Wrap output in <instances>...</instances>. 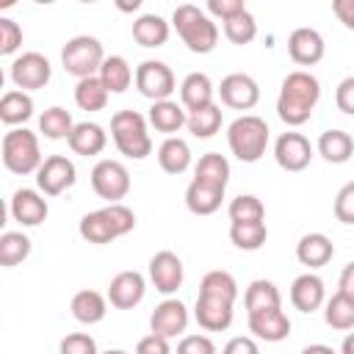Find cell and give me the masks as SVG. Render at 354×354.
<instances>
[{"instance_id": "cell-1", "label": "cell", "mask_w": 354, "mask_h": 354, "mask_svg": "<svg viewBox=\"0 0 354 354\" xmlns=\"http://www.w3.org/2000/svg\"><path fill=\"white\" fill-rule=\"evenodd\" d=\"M318 100H321L318 77L310 75L307 69H296V72H288L279 86L277 113L288 127H301L304 122H310Z\"/></svg>"}, {"instance_id": "cell-2", "label": "cell", "mask_w": 354, "mask_h": 354, "mask_svg": "<svg viewBox=\"0 0 354 354\" xmlns=\"http://www.w3.org/2000/svg\"><path fill=\"white\" fill-rule=\"evenodd\" d=\"M133 230H136V213L122 202L91 210L77 224L80 238L88 243H111V241H116Z\"/></svg>"}, {"instance_id": "cell-3", "label": "cell", "mask_w": 354, "mask_h": 354, "mask_svg": "<svg viewBox=\"0 0 354 354\" xmlns=\"http://www.w3.org/2000/svg\"><path fill=\"white\" fill-rule=\"evenodd\" d=\"M171 25H174L177 36L183 39V44L196 55L213 53L218 44V25L199 6H191V3L177 6L171 14Z\"/></svg>"}, {"instance_id": "cell-4", "label": "cell", "mask_w": 354, "mask_h": 354, "mask_svg": "<svg viewBox=\"0 0 354 354\" xmlns=\"http://www.w3.org/2000/svg\"><path fill=\"white\" fill-rule=\"evenodd\" d=\"M111 138L116 144V149L124 158L133 160H144L152 152V138H149V122L144 113L138 111H116L111 116Z\"/></svg>"}, {"instance_id": "cell-5", "label": "cell", "mask_w": 354, "mask_h": 354, "mask_svg": "<svg viewBox=\"0 0 354 354\" xmlns=\"http://www.w3.org/2000/svg\"><path fill=\"white\" fill-rule=\"evenodd\" d=\"M268 124L263 116L254 113H243L238 116L230 127H227V144L230 152L241 160V163H257L266 149H268Z\"/></svg>"}, {"instance_id": "cell-6", "label": "cell", "mask_w": 354, "mask_h": 354, "mask_svg": "<svg viewBox=\"0 0 354 354\" xmlns=\"http://www.w3.org/2000/svg\"><path fill=\"white\" fill-rule=\"evenodd\" d=\"M44 163L39 149V136L28 127H14L3 136V166L14 174H36Z\"/></svg>"}, {"instance_id": "cell-7", "label": "cell", "mask_w": 354, "mask_h": 354, "mask_svg": "<svg viewBox=\"0 0 354 354\" xmlns=\"http://www.w3.org/2000/svg\"><path fill=\"white\" fill-rule=\"evenodd\" d=\"M105 50H102V41L94 39V36H72L64 50H61V64L69 75H75L77 80L83 77H94L100 75L102 64H105Z\"/></svg>"}, {"instance_id": "cell-8", "label": "cell", "mask_w": 354, "mask_h": 354, "mask_svg": "<svg viewBox=\"0 0 354 354\" xmlns=\"http://www.w3.org/2000/svg\"><path fill=\"white\" fill-rule=\"evenodd\" d=\"M88 177H91L94 194L100 199H105L108 205H116L130 194V171H127V166L122 160L102 158V160L94 163Z\"/></svg>"}, {"instance_id": "cell-9", "label": "cell", "mask_w": 354, "mask_h": 354, "mask_svg": "<svg viewBox=\"0 0 354 354\" xmlns=\"http://www.w3.org/2000/svg\"><path fill=\"white\" fill-rule=\"evenodd\" d=\"M136 88L149 102H160V100H171V94L177 91V80L169 64L149 58L136 66Z\"/></svg>"}, {"instance_id": "cell-10", "label": "cell", "mask_w": 354, "mask_h": 354, "mask_svg": "<svg viewBox=\"0 0 354 354\" xmlns=\"http://www.w3.org/2000/svg\"><path fill=\"white\" fill-rule=\"evenodd\" d=\"M8 75H11V83L19 91H36V88H44L50 83L53 66L41 53L30 50V53H22L19 58H14Z\"/></svg>"}, {"instance_id": "cell-11", "label": "cell", "mask_w": 354, "mask_h": 354, "mask_svg": "<svg viewBox=\"0 0 354 354\" xmlns=\"http://www.w3.org/2000/svg\"><path fill=\"white\" fill-rule=\"evenodd\" d=\"M77 180V169L66 155H50L36 171V185L44 196H61Z\"/></svg>"}, {"instance_id": "cell-12", "label": "cell", "mask_w": 354, "mask_h": 354, "mask_svg": "<svg viewBox=\"0 0 354 354\" xmlns=\"http://www.w3.org/2000/svg\"><path fill=\"white\" fill-rule=\"evenodd\" d=\"M218 97H221V105L232 108V111H252L257 102H260V86L252 75H243V72H232L227 77H221L218 83Z\"/></svg>"}, {"instance_id": "cell-13", "label": "cell", "mask_w": 354, "mask_h": 354, "mask_svg": "<svg viewBox=\"0 0 354 354\" xmlns=\"http://www.w3.org/2000/svg\"><path fill=\"white\" fill-rule=\"evenodd\" d=\"M274 160L285 171H304L313 160V144L307 136L288 130L274 141Z\"/></svg>"}, {"instance_id": "cell-14", "label": "cell", "mask_w": 354, "mask_h": 354, "mask_svg": "<svg viewBox=\"0 0 354 354\" xmlns=\"http://www.w3.org/2000/svg\"><path fill=\"white\" fill-rule=\"evenodd\" d=\"M149 279L155 285V290H160L163 296H171L180 290L183 279H185V268H183V260L163 249V252H155L152 260H149Z\"/></svg>"}, {"instance_id": "cell-15", "label": "cell", "mask_w": 354, "mask_h": 354, "mask_svg": "<svg viewBox=\"0 0 354 354\" xmlns=\"http://www.w3.org/2000/svg\"><path fill=\"white\" fill-rule=\"evenodd\" d=\"M8 213H11V218H14L17 224H22V227H39V224L47 218L50 205H47V199H44L41 191L19 188V191H14V196H11V202H8Z\"/></svg>"}, {"instance_id": "cell-16", "label": "cell", "mask_w": 354, "mask_h": 354, "mask_svg": "<svg viewBox=\"0 0 354 354\" xmlns=\"http://www.w3.org/2000/svg\"><path fill=\"white\" fill-rule=\"evenodd\" d=\"M144 293H147V279L138 271H119L108 285V301L116 310H133L136 304L144 301Z\"/></svg>"}, {"instance_id": "cell-17", "label": "cell", "mask_w": 354, "mask_h": 354, "mask_svg": "<svg viewBox=\"0 0 354 354\" xmlns=\"http://www.w3.org/2000/svg\"><path fill=\"white\" fill-rule=\"evenodd\" d=\"M326 53L324 36L315 28H296L288 36V55L299 66H315Z\"/></svg>"}, {"instance_id": "cell-18", "label": "cell", "mask_w": 354, "mask_h": 354, "mask_svg": "<svg viewBox=\"0 0 354 354\" xmlns=\"http://www.w3.org/2000/svg\"><path fill=\"white\" fill-rule=\"evenodd\" d=\"M232 315H235V304L232 301H224V299H216V296H202V293L196 296L194 318H196V324L205 332H224V329H230Z\"/></svg>"}, {"instance_id": "cell-19", "label": "cell", "mask_w": 354, "mask_h": 354, "mask_svg": "<svg viewBox=\"0 0 354 354\" xmlns=\"http://www.w3.org/2000/svg\"><path fill=\"white\" fill-rule=\"evenodd\" d=\"M185 326H188V310H185V304L180 299H163L149 315V329L155 335L169 337V340L183 335Z\"/></svg>"}, {"instance_id": "cell-20", "label": "cell", "mask_w": 354, "mask_h": 354, "mask_svg": "<svg viewBox=\"0 0 354 354\" xmlns=\"http://www.w3.org/2000/svg\"><path fill=\"white\" fill-rule=\"evenodd\" d=\"M290 304L299 310V313H315L326 304V285L318 274L307 271V274H299L290 285Z\"/></svg>"}, {"instance_id": "cell-21", "label": "cell", "mask_w": 354, "mask_h": 354, "mask_svg": "<svg viewBox=\"0 0 354 354\" xmlns=\"http://www.w3.org/2000/svg\"><path fill=\"white\" fill-rule=\"evenodd\" d=\"M249 332L254 335V340H266V343H279L290 335V318L285 315L282 307L274 310H260V313H249Z\"/></svg>"}, {"instance_id": "cell-22", "label": "cell", "mask_w": 354, "mask_h": 354, "mask_svg": "<svg viewBox=\"0 0 354 354\" xmlns=\"http://www.w3.org/2000/svg\"><path fill=\"white\" fill-rule=\"evenodd\" d=\"M213 94H216V86H213V80L205 72H191L180 83V105L188 113L213 105Z\"/></svg>"}, {"instance_id": "cell-23", "label": "cell", "mask_w": 354, "mask_h": 354, "mask_svg": "<svg viewBox=\"0 0 354 354\" xmlns=\"http://www.w3.org/2000/svg\"><path fill=\"white\" fill-rule=\"evenodd\" d=\"M332 257H335V243H332V238L324 235V232H307V235H301L299 243H296V260H299L301 266H307L310 271L326 266Z\"/></svg>"}, {"instance_id": "cell-24", "label": "cell", "mask_w": 354, "mask_h": 354, "mask_svg": "<svg viewBox=\"0 0 354 354\" xmlns=\"http://www.w3.org/2000/svg\"><path fill=\"white\" fill-rule=\"evenodd\" d=\"M66 144H69V149H72L75 155L94 158V155H100V152L108 147V133H105V127L97 124V122H77Z\"/></svg>"}, {"instance_id": "cell-25", "label": "cell", "mask_w": 354, "mask_h": 354, "mask_svg": "<svg viewBox=\"0 0 354 354\" xmlns=\"http://www.w3.org/2000/svg\"><path fill=\"white\" fill-rule=\"evenodd\" d=\"M147 122H149L158 133H166V138H169V136H174L180 127L188 124V111H185L180 102H174V100H160V102H152V105H149Z\"/></svg>"}, {"instance_id": "cell-26", "label": "cell", "mask_w": 354, "mask_h": 354, "mask_svg": "<svg viewBox=\"0 0 354 354\" xmlns=\"http://www.w3.org/2000/svg\"><path fill=\"white\" fill-rule=\"evenodd\" d=\"M69 310H72V318H75L77 324H86V326L100 324V321L105 318V313H108V296H102L100 290L83 288V290H77V293L72 296Z\"/></svg>"}, {"instance_id": "cell-27", "label": "cell", "mask_w": 354, "mask_h": 354, "mask_svg": "<svg viewBox=\"0 0 354 354\" xmlns=\"http://www.w3.org/2000/svg\"><path fill=\"white\" fill-rule=\"evenodd\" d=\"M194 180L196 183H205L210 188H221L227 191V183H230V160L218 152H205L196 166H194Z\"/></svg>"}, {"instance_id": "cell-28", "label": "cell", "mask_w": 354, "mask_h": 354, "mask_svg": "<svg viewBox=\"0 0 354 354\" xmlns=\"http://www.w3.org/2000/svg\"><path fill=\"white\" fill-rule=\"evenodd\" d=\"M315 149H318V155H321L326 163H346V160H351V155H354V138H351L346 130L332 127V130H324V133L318 136Z\"/></svg>"}, {"instance_id": "cell-29", "label": "cell", "mask_w": 354, "mask_h": 354, "mask_svg": "<svg viewBox=\"0 0 354 354\" xmlns=\"http://www.w3.org/2000/svg\"><path fill=\"white\" fill-rule=\"evenodd\" d=\"M133 39L147 50L163 47L169 41V22L160 14H141L133 19Z\"/></svg>"}, {"instance_id": "cell-30", "label": "cell", "mask_w": 354, "mask_h": 354, "mask_svg": "<svg viewBox=\"0 0 354 354\" xmlns=\"http://www.w3.org/2000/svg\"><path fill=\"white\" fill-rule=\"evenodd\" d=\"M30 116H33V97H30L28 91L8 88V91L0 97V119H3V124H8L11 130H14L17 124H25Z\"/></svg>"}, {"instance_id": "cell-31", "label": "cell", "mask_w": 354, "mask_h": 354, "mask_svg": "<svg viewBox=\"0 0 354 354\" xmlns=\"http://www.w3.org/2000/svg\"><path fill=\"white\" fill-rule=\"evenodd\" d=\"M243 307H246V315L282 307V293L271 279H252L243 290Z\"/></svg>"}, {"instance_id": "cell-32", "label": "cell", "mask_w": 354, "mask_h": 354, "mask_svg": "<svg viewBox=\"0 0 354 354\" xmlns=\"http://www.w3.org/2000/svg\"><path fill=\"white\" fill-rule=\"evenodd\" d=\"M158 163L166 174H183L191 166V147L180 136H169L158 147Z\"/></svg>"}, {"instance_id": "cell-33", "label": "cell", "mask_w": 354, "mask_h": 354, "mask_svg": "<svg viewBox=\"0 0 354 354\" xmlns=\"http://www.w3.org/2000/svg\"><path fill=\"white\" fill-rule=\"evenodd\" d=\"M221 199H224L221 188H210V185L196 183V180H191L185 188V207L194 216H213L221 207Z\"/></svg>"}, {"instance_id": "cell-34", "label": "cell", "mask_w": 354, "mask_h": 354, "mask_svg": "<svg viewBox=\"0 0 354 354\" xmlns=\"http://www.w3.org/2000/svg\"><path fill=\"white\" fill-rule=\"evenodd\" d=\"M97 77L102 80V86H105L111 94H122V91H127L130 83L136 80V72H133V66L127 64V58H122V55H108Z\"/></svg>"}, {"instance_id": "cell-35", "label": "cell", "mask_w": 354, "mask_h": 354, "mask_svg": "<svg viewBox=\"0 0 354 354\" xmlns=\"http://www.w3.org/2000/svg\"><path fill=\"white\" fill-rule=\"evenodd\" d=\"M72 130H75L72 113H69L66 108H61V105H53V108H47V111L39 116V133H41L44 138H50V141H64V138L69 141Z\"/></svg>"}, {"instance_id": "cell-36", "label": "cell", "mask_w": 354, "mask_h": 354, "mask_svg": "<svg viewBox=\"0 0 354 354\" xmlns=\"http://www.w3.org/2000/svg\"><path fill=\"white\" fill-rule=\"evenodd\" d=\"M108 97H111V91L102 86V80L97 75L94 77H83L75 86V105L80 111H88V113L102 111L108 105Z\"/></svg>"}, {"instance_id": "cell-37", "label": "cell", "mask_w": 354, "mask_h": 354, "mask_svg": "<svg viewBox=\"0 0 354 354\" xmlns=\"http://www.w3.org/2000/svg\"><path fill=\"white\" fill-rule=\"evenodd\" d=\"M324 321L337 329V332H348L354 329V299L346 296V293H335L332 299H326L324 304Z\"/></svg>"}, {"instance_id": "cell-38", "label": "cell", "mask_w": 354, "mask_h": 354, "mask_svg": "<svg viewBox=\"0 0 354 354\" xmlns=\"http://www.w3.org/2000/svg\"><path fill=\"white\" fill-rule=\"evenodd\" d=\"M199 293L202 296H216V299H224V301H232L235 304V299H238V282H235V277L230 271L216 268V271H207L202 277Z\"/></svg>"}, {"instance_id": "cell-39", "label": "cell", "mask_w": 354, "mask_h": 354, "mask_svg": "<svg viewBox=\"0 0 354 354\" xmlns=\"http://www.w3.org/2000/svg\"><path fill=\"white\" fill-rule=\"evenodd\" d=\"M268 238L266 221H246V224H230V241L243 252H257Z\"/></svg>"}, {"instance_id": "cell-40", "label": "cell", "mask_w": 354, "mask_h": 354, "mask_svg": "<svg viewBox=\"0 0 354 354\" xmlns=\"http://www.w3.org/2000/svg\"><path fill=\"white\" fill-rule=\"evenodd\" d=\"M30 254V238L22 232H3L0 235V266L14 268Z\"/></svg>"}, {"instance_id": "cell-41", "label": "cell", "mask_w": 354, "mask_h": 354, "mask_svg": "<svg viewBox=\"0 0 354 354\" xmlns=\"http://www.w3.org/2000/svg\"><path fill=\"white\" fill-rule=\"evenodd\" d=\"M185 127L191 130L194 138H213L221 130V108L213 102V105H207L202 111L188 113V124Z\"/></svg>"}, {"instance_id": "cell-42", "label": "cell", "mask_w": 354, "mask_h": 354, "mask_svg": "<svg viewBox=\"0 0 354 354\" xmlns=\"http://www.w3.org/2000/svg\"><path fill=\"white\" fill-rule=\"evenodd\" d=\"M230 224H246V221H263L266 218V205L254 194H238L230 207Z\"/></svg>"}, {"instance_id": "cell-43", "label": "cell", "mask_w": 354, "mask_h": 354, "mask_svg": "<svg viewBox=\"0 0 354 354\" xmlns=\"http://www.w3.org/2000/svg\"><path fill=\"white\" fill-rule=\"evenodd\" d=\"M224 36H227L232 44H238V47L254 41V36H257V22H254L252 11L243 8L241 14H235L232 19H227V22H224Z\"/></svg>"}, {"instance_id": "cell-44", "label": "cell", "mask_w": 354, "mask_h": 354, "mask_svg": "<svg viewBox=\"0 0 354 354\" xmlns=\"http://www.w3.org/2000/svg\"><path fill=\"white\" fill-rule=\"evenodd\" d=\"M61 354H100L97 351V340L88 335V332H69L61 346H58Z\"/></svg>"}, {"instance_id": "cell-45", "label": "cell", "mask_w": 354, "mask_h": 354, "mask_svg": "<svg viewBox=\"0 0 354 354\" xmlns=\"http://www.w3.org/2000/svg\"><path fill=\"white\" fill-rule=\"evenodd\" d=\"M332 210H335V218H337L340 224H354V180L346 183V185L337 191Z\"/></svg>"}, {"instance_id": "cell-46", "label": "cell", "mask_w": 354, "mask_h": 354, "mask_svg": "<svg viewBox=\"0 0 354 354\" xmlns=\"http://www.w3.org/2000/svg\"><path fill=\"white\" fill-rule=\"evenodd\" d=\"M19 44H22V28L8 17H0V55L17 53Z\"/></svg>"}, {"instance_id": "cell-47", "label": "cell", "mask_w": 354, "mask_h": 354, "mask_svg": "<svg viewBox=\"0 0 354 354\" xmlns=\"http://www.w3.org/2000/svg\"><path fill=\"white\" fill-rule=\"evenodd\" d=\"M177 354H218V348L207 335H183L177 343Z\"/></svg>"}, {"instance_id": "cell-48", "label": "cell", "mask_w": 354, "mask_h": 354, "mask_svg": "<svg viewBox=\"0 0 354 354\" xmlns=\"http://www.w3.org/2000/svg\"><path fill=\"white\" fill-rule=\"evenodd\" d=\"M335 105H337L340 113L354 116V75H348V77H343L337 83V88H335Z\"/></svg>"}, {"instance_id": "cell-49", "label": "cell", "mask_w": 354, "mask_h": 354, "mask_svg": "<svg viewBox=\"0 0 354 354\" xmlns=\"http://www.w3.org/2000/svg\"><path fill=\"white\" fill-rule=\"evenodd\" d=\"M136 354H171L169 337L149 332V335H144V337L136 343Z\"/></svg>"}, {"instance_id": "cell-50", "label": "cell", "mask_w": 354, "mask_h": 354, "mask_svg": "<svg viewBox=\"0 0 354 354\" xmlns=\"http://www.w3.org/2000/svg\"><path fill=\"white\" fill-rule=\"evenodd\" d=\"M246 6L241 3V0H207V14H213V17H218L221 22H227V19H232L235 14H241Z\"/></svg>"}, {"instance_id": "cell-51", "label": "cell", "mask_w": 354, "mask_h": 354, "mask_svg": "<svg viewBox=\"0 0 354 354\" xmlns=\"http://www.w3.org/2000/svg\"><path fill=\"white\" fill-rule=\"evenodd\" d=\"M221 354H260V346H257V340L249 337V335H235V337H230V340L224 343Z\"/></svg>"}, {"instance_id": "cell-52", "label": "cell", "mask_w": 354, "mask_h": 354, "mask_svg": "<svg viewBox=\"0 0 354 354\" xmlns=\"http://www.w3.org/2000/svg\"><path fill=\"white\" fill-rule=\"evenodd\" d=\"M332 14L348 30H354V0H332Z\"/></svg>"}, {"instance_id": "cell-53", "label": "cell", "mask_w": 354, "mask_h": 354, "mask_svg": "<svg viewBox=\"0 0 354 354\" xmlns=\"http://www.w3.org/2000/svg\"><path fill=\"white\" fill-rule=\"evenodd\" d=\"M337 288H340V293H346V296H351V299H354V260L340 271Z\"/></svg>"}, {"instance_id": "cell-54", "label": "cell", "mask_w": 354, "mask_h": 354, "mask_svg": "<svg viewBox=\"0 0 354 354\" xmlns=\"http://www.w3.org/2000/svg\"><path fill=\"white\" fill-rule=\"evenodd\" d=\"M299 354H337L332 346H326V343H313V346H304Z\"/></svg>"}, {"instance_id": "cell-55", "label": "cell", "mask_w": 354, "mask_h": 354, "mask_svg": "<svg viewBox=\"0 0 354 354\" xmlns=\"http://www.w3.org/2000/svg\"><path fill=\"white\" fill-rule=\"evenodd\" d=\"M340 354H354V332H348L340 343Z\"/></svg>"}, {"instance_id": "cell-56", "label": "cell", "mask_w": 354, "mask_h": 354, "mask_svg": "<svg viewBox=\"0 0 354 354\" xmlns=\"http://www.w3.org/2000/svg\"><path fill=\"white\" fill-rule=\"evenodd\" d=\"M138 6H141L138 0H133V3H119V8H122V11H136Z\"/></svg>"}, {"instance_id": "cell-57", "label": "cell", "mask_w": 354, "mask_h": 354, "mask_svg": "<svg viewBox=\"0 0 354 354\" xmlns=\"http://www.w3.org/2000/svg\"><path fill=\"white\" fill-rule=\"evenodd\" d=\"M102 354H127V351H122V348H108V351H102Z\"/></svg>"}]
</instances>
